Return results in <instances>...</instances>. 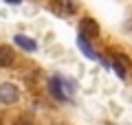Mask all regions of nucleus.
Here are the masks:
<instances>
[{"label": "nucleus", "mask_w": 132, "mask_h": 125, "mask_svg": "<svg viewBox=\"0 0 132 125\" xmlns=\"http://www.w3.org/2000/svg\"><path fill=\"white\" fill-rule=\"evenodd\" d=\"M48 92L55 97V101H71L75 86H73V81L64 79L62 75H55V77L48 79Z\"/></svg>", "instance_id": "obj_1"}, {"label": "nucleus", "mask_w": 132, "mask_h": 125, "mask_svg": "<svg viewBox=\"0 0 132 125\" xmlns=\"http://www.w3.org/2000/svg\"><path fill=\"white\" fill-rule=\"evenodd\" d=\"M18 99H20V90L15 83H11V81L0 83V103L13 105V103H18Z\"/></svg>", "instance_id": "obj_2"}, {"label": "nucleus", "mask_w": 132, "mask_h": 125, "mask_svg": "<svg viewBox=\"0 0 132 125\" xmlns=\"http://www.w3.org/2000/svg\"><path fill=\"white\" fill-rule=\"evenodd\" d=\"M79 35L84 37H97L99 35V24L93 18H81L79 20Z\"/></svg>", "instance_id": "obj_3"}, {"label": "nucleus", "mask_w": 132, "mask_h": 125, "mask_svg": "<svg viewBox=\"0 0 132 125\" xmlns=\"http://www.w3.org/2000/svg\"><path fill=\"white\" fill-rule=\"evenodd\" d=\"M77 46L81 48V53H84V55L88 57V59H95V61H101V57H99L97 53L93 51V46H90V44H88V37L79 35V37H77Z\"/></svg>", "instance_id": "obj_4"}, {"label": "nucleus", "mask_w": 132, "mask_h": 125, "mask_svg": "<svg viewBox=\"0 0 132 125\" xmlns=\"http://www.w3.org/2000/svg\"><path fill=\"white\" fill-rule=\"evenodd\" d=\"M55 11L57 13H64V15H71L77 11V2L75 0H57L55 2Z\"/></svg>", "instance_id": "obj_5"}, {"label": "nucleus", "mask_w": 132, "mask_h": 125, "mask_svg": "<svg viewBox=\"0 0 132 125\" xmlns=\"http://www.w3.org/2000/svg\"><path fill=\"white\" fill-rule=\"evenodd\" d=\"M13 64V48L9 46H0V68H9V66Z\"/></svg>", "instance_id": "obj_6"}, {"label": "nucleus", "mask_w": 132, "mask_h": 125, "mask_svg": "<svg viewBox=\"0 0 132 125\" xmlns=\"http://www.w3.org/2000/svg\"><path fill=\"white\" fill-rule=\"evenodd\" d=\"M15 44H18L22 51H29V53L38 51V44H35V40H31V37H27V35H15Z\"/></svg>", "instance_id": "obj_7"}, {"label": "nucleus", "mask_w": 132, "mask_h": 125, "mask_svg": "<svg viewBox=\"0 0 132 125\" xmlns=\"http://www.w3.org/2000/svg\"><path fill=\"white\" fill-rule=\"evenodd\" d=\"M13 125H33V123H31V121H27L24 116H20V119H15V123H13Z\"/></svg>", "instance_id": "obj_8"}, {"label": "nucleus", "mask_w": 132, "mask_h": 125, "mask_svg": "<svg viewBox=\"0 0 132 125\" xmlns=\"http://www.w3.org/2000/svg\"><path fill=\"white\" fill-rule=\"evenodd\" d=\"M7 2H13V5H18V2H20V0H7Z\"/></svg>", "instance_id": "obj_9"}, {"label": "nucleus", "mask_w": 132, "mask_h": 125, "mask_svg": "<svg viewBox=\"0 0 132 125\" xmlns=\"http://www.w3.org/2000/svg\"><path fill=\"white\" fill-rule=\"evenodd\" d=\"M0 123H2V116H0Z\"/></svg>", "instance_id": "obj_10"}]
</instances>
